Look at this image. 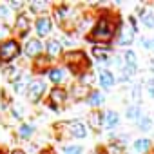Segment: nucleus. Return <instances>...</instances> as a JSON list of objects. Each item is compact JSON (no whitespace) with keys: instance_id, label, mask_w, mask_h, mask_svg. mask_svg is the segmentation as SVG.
Returning a JSON list of instances; mask_svg holds the SVG:
<instances>
[{"instance_id":"6","label":"nucleus","mask_w":154,"mask_h":154,"mask_svg":"<svg viewBox=\"0 0 154 154\" xmlns=\"http://www.w3.org/2000/svg\"><path fill=\"white\" fill-rule=\"evenodd\" d=\"M65 98H67L65 89H62V87H54V89H51V93H49V107H51L53 111H56L58 105L65 102Z\"/></svg>"},{"instance_id":"23","label":"nucleus","mask_w":154,"mask_h":154,"mask_svg":"<svg viewBox=\"0 0 154 154\" xmlns=\"http://www.w3.org/2000/svg\"><path fill=\"white\" fill-rule=\"evenodd\" d=\"M47 8H49L47 2H38V0H36V2H31V11H33V13H42V11H45Z\"/></svg>"},{"instance_id":"14","label":"nucleus","mask_w":154,"mask_h":154,"mask_svg":"<svg viewBox=\"0 0 154 154\" xmlns=\"http://www.w3.org/2000/svg\"><path fill=\"white\" fill-rule=\"evenodd\" d=\"M103 102H105V98H103V94L100 91H91V94L87 96V103L91 107H100Z\"/></svg>"},{"instance_id":"33","label":"nucleus","mask_w":154,"mask_h":154,"mask_svg":"<svg viewBox=\"0 0 154 154\" xmlns=\"http://www.w3.org/2000/svg\"><path fill=\"white\" fill-rule=\"evenodd\" d=\"M13 154H26L24 150H20V149H17V150H13Z\"/></svg>"},{"instance_id":"4","label":"nucleus","mask_w":154,"mask_h":154,"mask_svg":"<svg viewBox=\"0 0 154 154\" xmlns=\"http://www.w3.org/2000/svg\"><path fill=\"white\" fill-rule=\"evenodd\" d=\"M134 42V29L127 24H122L118 27V44L120 45H131Z\"/></svg>"},{"instance_id":"27","label":"nucleus","mask_w":154,"mask_h":154,"mask_svg":"<svg viewBox=\"0 0 154 154\" xmlns=\"http://www.w3.org/2000/svg\"><path fill=\"white\" fill-rule=\"evenodd\" d=\"M103 123V116L100 114V112H94L93 116H91V125H94V127H100Z\"/></svg>"},{"instance_id":"15","label":"nucleus","mask_w":154,"mask_h":154,"mask_svg":"<svg viewBox=\"0 0 154 154\" xmlns=\"http://www.w3.org/2000/svg\"><path fill=\"white\" fill-rule=\"evenodd\" d=\"M47 78H49L53 84H60V82L65 78V72H63L62 69H58V67H53V69L47 71Z\"/></svg>"},{"instance_id":"16","label":"nucleus","mask_w":154,"mask_h":154,"mask_svg":"<svg viewBox=\"0 0 154 154\" xmlns=\"http://www.w3.org/2000/svg\"><path fill=\"white\" fill-rule=\"evenodd\" d=\"M118 122H120V116H118L116 111H107L103 114V123L107 127H114V125H118Z\"/></svg>"},{"instance_id":"5","label":"nucleus","mask_w":154,"mask_h":154,"mask_svg":"<svg viewBox=\"0 0 154 154\" xmlns=\"http://www.w3.org/2000/svg\"><path fill=\"white\" fill-rule=\"evenodd\" d=\"M44 91H45V84H44L42 80H35V82H31L29 87H27V98H29L31 102H38V100L42 98Z\"/></svg>"},{"instance_id":"31","label":"nucleus","mask_w":154,"mask_h":154,"mask_svg":"<svg viewBox=\"0 0 154 154\" xmlns=\"http://www.w3.org/2000/svg\"><path fill=\"white\" fill-rule=\"evenodd\" d=\"M132 96H134V100H140V87H138V85L134 87V91H132Z\"/></svg>"},{"instance_id":"12","label":"nucleus","mask_w":154,"mask_h":154,"mask_svg":"<svg viewBox=\"0 0 154 154\" xmlns=\"http://www.w3.org/2000/svg\"><path fill=\"white\" fill-rule=\"evenodd\" d=\"M17 29H18L20 36H26L27 31H29V18L26 15H22V13L17 17Z\"/></svg>"},{"instance_id":"21","label":"nucleus","mask_w":154,"mask_h":154,"mask_svg":"<svg viewBox=\"0 0 154 154\" xmlns=\"http://www.w3.org/2000/svg\"><path fill=\"white\" fill-rule=\"evenodd\" d=\"M136 53L134 51H125V54H123V63L125 65H129V67H136Z\"/></svg>"},{"instance_id":"20","label":"nucleus","mask_w":154,"mask_h":154,"mask_svg":"<svg viewBox=\"0 0 154 154\" xmlns=\"http://www.w3.org/2000/svg\"><path fill=\"white\" fill-rule=\"evenodd\" d=\"M72 94H74V98H84L85 94H91V91H89L87 85L80 84V85H76V87L72 89Z\"/></svg>"},{"instance_id":"22","label":"nucleus","mask_w":154,"mask_h":154,"mask_svg":"<svg viewBox=\"0 0 154 154\" xmlns=\"http://www.w3.org/2000/svg\"><path fill=\"white\" fill-rule=\"evenodd\" d=\"M134 72H136V67H129V65H125V67L122 69L120 80H122V82H127L129 78H132V76H134Z\"/></svg>"},{"instance_id":"29","label":"nucleus","mask_w":154,"mask_h":154,"mask_svg":"<svg viewBox=\"0 0 154 154\" xmlns=\"http://www.w3.org/2000/svg\"><path fill=\"white\" fill-rule=\"evenodd\" d=\"M141 44L145 49H152V40H147V38H141Z\"/></svg>"},{"instance_id":"8","label":"nucleus","mask_w":154,"mask_h":154,"mask_svg":"<svg viewBox=\"0 0 154 154\" xmlns=\"http://www.w3.org/2000/svg\"><path fill=\"white\" fill-rule=\"evenodd\" d=\"M42 51H44V44H42L40 40H36V38L29 40V42L26 44V47H24V53H26L29 58H36V56H40Z\"/></svg>"},{"instance_id":"13","label":"nucleus","mask_w":154,"mask_h":154,"mask_svg":"<svg viewBox=\"0 0 154 154\" xmlns=\"http://www.w3.org/2000/svg\"><path fill=\"white\" fill-rule=\"evenodd\" d=\"M150 145H152V141H150V140H147V138H140V140H136V141H134L132 149H134V152L143 154V152H147V150L150 149Z\"/></svg>"},{"instance_id":"1","label":"nucleus","mask_w":154,"mask_h":154,"mask_svg":"<svg viewBox=\"0 0 154 154\" xmlns=\"http://www.w3.org/2000/svg\"><path fill=\"white\" fill-rule=\"evenodd\" d=\"M112 35H114V26H112V22L107 17H102L94 24L93 33H91V36L94 40H98V42H109L112 38Z\"/></svg>"},{"instance_id":"24","label":"nucleus","mask_w":154,"mask_h":154,"mask_svg":"<svg viewBox=\"0 0 154 154\" xmlns=\"http://www.w3.org/2000/svg\"><path fill=\"white\" fill-rule=\"evenodd\" d=\"M62 152L63 154H82L84 149H82V145H69V147H63Z\"/></svg>"},{"instance_id":"34","label":"nucleus","mask_w":154,"mask_h":154,"mask_svg":"<svg viewBox=\"0 0 154 154\" xmlns=\"http://www.w3.org/2000/svg\"><path fill=\"white\" fill-rule=\"evenodd\" d=\"M152 49H154V40H152Z\"/></svg>"},{"instance_id":"19","label":"nucleus","mask_w":154,"mask_h":154,"mask_svg":"<svg viewBox=\"0 0 154 154\" xmlns=\"http://www.w3.org/2000/svg\"><path fill=\"white\" fill-rule=\"evenodd\" d=\"M33 132H35V127H33L31 123H22V125H20V129H18V136H20L22 140L31 138V136H33Z\"/></svg>"},{"instance_id":"3","label":"nucleus","mask_w":154,"mask_h":154,"mask_svg":"<svg viewBox=\"0 0 154 154\" xmlns=\"http://www.w3.org/2000/svg\"><path fill=\"white\" fill-rule=\"evenodd\" d=\"M65 62H67V65H69V67H71L72 71L80 72V74H82L80 63H84V65L87 67V60H85V54H84V53H80V51H74V53H67V54H65Z\"/></svg>"},{"instance_id":"26","label":"nucleus","mask_w":154,"mask_h":154,"mask_svg":"<svg viewBox=\"0 0 154 154\" xmlns=\"http://www.w3.org/2000/svg\"><path fill=\"white\" fill-rule=\"evenodd\" d=\"M141 20H143L145 27H149V29H154V15H152V13H145V15L141 17Z\"/></svg>"},{"instance_id":"2","label":"nucleus","mask_w":154,"mask_h":154,"mask_svg":"<svg viewBox=\"0 0 154 154\" xmlns=\"http://www.w3.org/2000/svg\"><path fill=\"white\" fill-rule=\"evenodd\" d=\"M20 53V45L17 40H4L0 44V62H13Z\"/></svg>"},{"instance_id":"17","label":"nucleus","mask_w":154,"mask_h":154,"mask_svg":"<svg viewBox=\"0 0 154 154\" xmlns=\"http://www.w3.org/2000/svg\"><path fill=\"white\" fill-rule=\"evenodd\" d=\"M45 51H47L49 56H56V54L62 51V45H60L58 40H49V42L45 44Z\"/></svg>"},{"instance_id":"7","label":"nucleus","mask_w":154,"mask_h":154,"mask_svg":"<svg viewBox=\"0 0 154 154\" xmlns=\"http://www.w3.org/2000/svg\"><path fill=\"white\" fill-rule=\"evenodd\" d=\"M35 27H36L35 31H36L38 36H47V35L53 31V20H51L49 17H40V18H36Z\"/></svg>"},{"instance_id":"10","label":"nucleus","mask_w":154,"mask_h":154,"mask_svg":"<svg viewBox=\"0 0 154 154\" xmlns=\"http://www.w3.org/2000/svg\"><path fill=\"white\" fill-rule=\"evenodd\" d=\"M100 84H102V87L103 89H111V87H114V84H116V78H114V72H111L109 69H102L100 71Z\"/></svg>"},{"instance_id":"9","label":"nucleus","mask_w":154,"mask_h":154,"mask_svg":"<svg viewBox=\"0 0 154 154\" xmlns=\"http://www.w3.org/2000/svg\"><path fill=\"white\" fill-rule=\"evenodd\" d=\"M65 127L71 131V134H72L74 138H85V136H87V129H85V125H84L82 122H78V120L65 123Z\"/></svg>"},{"instance_id":"28","label":"nucleus","mask_w":154,"mask_h":154,"mask_svg":"<svg viewBox=\"0 0 154 154\" xmlns=\"http://www.w3.org/2000/svg\"><path fill=\"white\" fill-rule=\"evenodd\" d=\"M9 17V8L6 4H0V18H8Z\"/></svg>"},{"instance_id":"11","label":"nucleus","mask_w":154,"mask_h":154,"mask_svg":"<svg viewBox=\"0 0 154 154\" xmlns=\"http://www.w3.org/2000/svg\"><path fill=\"white\" fill-rule=\"evenodd\" d=\"M93 56L98 60V62H102V63H111L112 60L109 58V49H103V47H93Z\"/></svg>"},{"instance_id":"32","label":"nucleus","mask_w":154,"mask_h":154,"mask_svg":"<svg viewBox=\"0 0 154 154\" xmlns=\"http://www.w3.org/2000/svg\"><path fill=\"white\" fill-rule=\"evenodd\" d=\"M22 6H24V2H11V8H15V9L22 8Z\"/></svg>"},{"instance_id":"25","label":"nucleus","mask_w":154,"mask_h":154,"mask_svg":"<svg viewBox=\"0 0 154 154\" xmlns=\"http://www.w3.org/2000/svg\"><path fill=\"white\" fill-rule=\"evenodd\" d=\"M138 129L140 131H150V118L149 116H141L138 122Z\"/></svg>"},{"instance_id":"30","label":"nucleus","mask_w":154,"mask_h":154,"mask_svg":"<svg viewBox=\"0 0 154 154\" xmlns=\"http://www.w3.org/2000/svg\"><path fill=\"white\" fill-rule=\"evenodd\" d=\"M147 89H149V94L154 98V80H149V87Z\"/></svg>"},{"instance_id":"18","label":"nucleus","mask_w":154,"mask_h":154,"mask_svg":"<svg viewBox=\"0 0 154 154\" xmlns=\"http://www.w3.org/2000/svg\"><path fill=\"white\" fill-rule=\"evenodd\" d=\"M125 116H127V120H131V122H140V118H141V111H140L138 105H131V107L127 109Z\"/></svg>"}]
</instances>
